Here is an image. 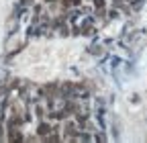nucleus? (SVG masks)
Returning <instances> with one entry per match:
<instances>
[{
    "label": "nucleus",
    "mask_w": 147,
    "mask_h": 143,
    "mask_svg": "<svg viewBox=\"0 0 147 143\" xmlns=\"http://www.w3.org/2000/svg\"><path fill=\"white\" fill-rule=\"evenodd\" d=\"M76 45L67 41H43L35 43L16 59L18 72L33 80H51L74 59Z\"/></svg>",
    "instance_id": "nucleus-1"
}]
</instances>
